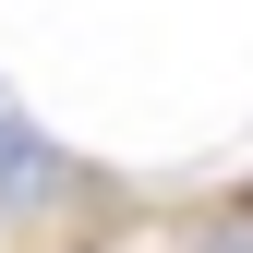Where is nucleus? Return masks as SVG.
Here are the masks:
<instances>
[{
  "mask_svg": "<svg viewBox=\"0 0 253 253\" xmlns=\"http://www.w3.org/2000/svg\"><path fill=\"white\" fill-rule=\"evenodd\" d=\"M181 253H253V193H217L205 217H193V241Z\"/></svg>",
  "mask_w": 253,
  "mask_h": 253,
  "instance_id": "obj_2",
  "label": "nucleus"
},
{
  "mask_svg": "<svg viewBox=\"0 0 253 253\" xmlns=\"http://www.w3.org/2000/svg\"><path fill=\"white\" fill-rule=\"evenodd\" d=\"M73 193H84V181H73V157H60L48 133H24V121L0 109V205H12V217H60Z\"/></svg>",
  "mask_w": 253,
  "mask_h": 253,
  "instance_id": "obj_1",
  "label": "nucleus"
}]
</instances>
